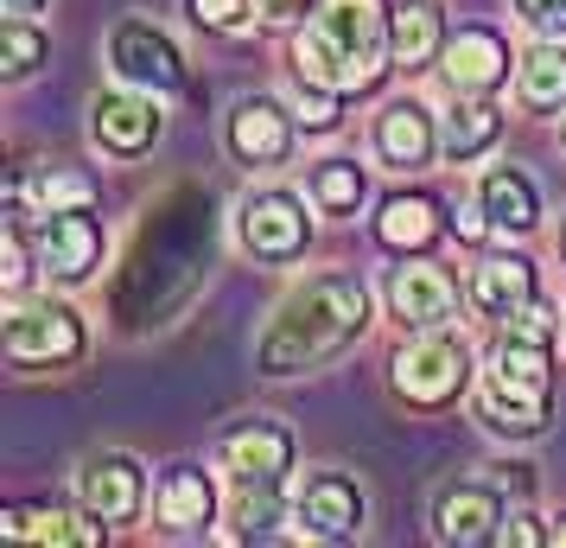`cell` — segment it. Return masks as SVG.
<instances>
[{"instance_id": "cell-25", "label": "cell", "mask_w": 566, "mask_h": 548, "mask_svg": "<svg viewBox=\"0 0 566 548\" xmlns=\"http://www.w3.org/2000/svg\"><path fill=\"white\" fill-rule=\"evenodd\" d=\"M0 536H13V542H103V529H83L64 510H0Z\"/></svg>"}, {"instance_id": "cell-16", "label": "cell", "mask_w": 566, "mask_h": 548, "mask_svg": "<svg viewBox=\"0 0 566 548\" xmlns=\"http://www.w3.org/2000/svg\"><path fill=\"white\" fill-rule=\"evenodd\" d=\"M433 529H439V542H459V548L496 542V529H503V497L490 492V485H459V492L439 497Z\"/></svg>"}, {"instance_id": "cell-31", "label": "cell", "mask_w": 566, "mask_h": 548, "mask_svg": "<svg viewBox=\"0 0 566 548\" xmlns=\"http://www.w3.org/2000/svg\"><path fill=\"white\" fill-rule=\"evenodd\" d=\"M249 7H255V0H191V20L210 27V32H235L249 20Z\"/></svg>"}, {"instance_id": "cell-35", "label": "cell", "mask_w": 566, "mask_h": 548, "mask_svg": "<svg viewBox=\"0 0 566 548\" xmlns=\"http://www.w3.org/2000/svg\"><path fill=\"white\" fill-rule=\"evenodd\" d=\"M27 236H20V224H7V288H27Z\"/></svg>"}, {"instance_id": "cell-38", "label": "cell", "mask_w": 566, "mask_h": 548, "mask_svg": "<svg viewBox=\"0 0 566 548\" xmlns=\"http://www.w3.org/2000/svg\"><path fill=\"white\" fill-rule=\"evenodd\" d=\"M554 542H566V517H560V529H554Z\"/></svg>"}, {"instance_id": "cell-18", "label": "cell", "mask_w": 566, "mask_h": 548, "mask_svg": "<svg viewBox=\"0 0 566 548\" xmlns=\"http://www.w3.org/2000/svg\"><path fill=\"white\" fill-rule=\"evenodd\" d=\"M478 198H484V217L496 224V230H535L541 224V198L535 185L522 179L515 166H496V173H484V185H478Z\"/></svg>"}, {"instance_id": "cell-5", "label": "cell", "mask_w": 566, "mask_h": 548, "mask_svg": "<svg viewBox=\"0 0 566 548\" xmlns=\"http://www.w3.org/2000/svg\"><path fill=\"white\" fill-rule=\"evenodd\" d=\"M108 64H115V77L122 83L154 90V96H166V90H179L185 83L179 45H172L159 27H147V20H122V27H115V39H108Z\"/></svg>"}, {"instance_id": "cell-1", "label": "cell", "mask_w": 566, "mask_h": 548, "mask_svg": "<svg viewBox=\"0 0 566 548\" xmlns=\"http://www.w3.org/2000/svg\"><path fill=\"white\" fill-rule=\"evenodd\" d=\"M363 325H369V293H363L357 275H318V281H306V288L274 313V325L261 332L255 364L268 370V376L312 370V364H325V358H337Z\"/></svg>"}, {"instance_id": "cell-24", "label": "cell", "mask_w": 566, "mask_h": 548, "mask_svg": "<svg viewBox=\"0 0 566 548\" xmlns=\"http://www.w3.org/2000/svg\"><path fill=\"white\" fill-rule=\"evenodd\" d=\"M522 103L528 108H560L566 103V45H535V52L522 58Z\"/></svg>"}, {"instance_id": "cell-11", "label": "cell", "mask_w": 566, "mask_h": 548, "mask_svg": "<svg viewBox=\"0 0 566 548\" xmlns=\"http://www.w3.org/2000/svg\"><path fill=\"white\" fill-rule=\"evenodd\" d=\"M140 492H147V478H140V466H134L128 453H103V459H90L77 472L83 510L103 523H134L140 517Z\"/></svg>"}, {"instance_id": "cell-8", "label": "cell", "mask_w": 566, "mask_h": 548, "mask_svg": "<svg viewBox=\"0 0 566 548\" xmlns=\"http://www.w3.org/2000/svg\"><path fill=\"white\" fill-rule=\"evenodd\" d=\"M39 249H45V275H52V281H83V275L96 268V256H103V230H96L90 205L45 210Z\"/></svg>"}, {"instance_id": "cell-4", "label": "cell", "mask_w": 566, "mask_h": 548, "mask_svg": "<svg viewBox=\"0 0 566 548\" xmlns=\"http://www.w3.org/2000/svg\"><path fill=\"white\" fill-rule=\"evenodd\" d=\"M471 383V351L464 339L452 332H420V339L395 358V390L408 395L413 409H446V402H459V390Z\"/></svg>"}, {"instance_id": "cell-37", "label": "cell", "mask_w": 566, "mask_h": 548, "mask_svg": "<svg viewBox=\"0 0 566 548\" xmlns=\"http://www.w3.org/2000/svg\"><path fill=\"white\" fill-rule=\"evenodd\" d=\"M32 7H39V0H7V13H32Z\"/></svg>"}, {"instance_id": "cell-29", "label": "cell", "mask_w": 566, "mask_h": 548, "mask_svg": "<svg viewBox=\"0 0 566 548\" xmlns=\"http://www.w3.org/2000/svg\"><path fill=\"white\" fill-rule=\"evenodd\" d=\"M90 198H96V185L83 173H45L39 179V205L45 210H71V205H90Z\"/></svg>"}, {"instance_id": "cell-9", "label": "cell", "mask_w": 566, "mask_h": 548, "mask_svg": "<svg viewBox=\"0 0 566 548\" xmlns=\"http://www.w3.org/2000/svg\"><path fill=\"white\" fill-rule=\"evenodd\" d=\"M286 466H293V434L281 421H249L223 434V472L235 485H281Z\"/></svg>"}, {"instance_id": "cell-6", "label": "cell", "mask_w": 566, "mask_h": 548, "mask_svg": "<svg viewBox=\"0 0 566 548\" xmlns=\"http://www.w3.org/2000/svg\"><path fill=\"white\" fill-rule=\"evenodd\" d=\"M242 242L261 261H293L312 242V217L293 192H255L242 198Z\"/></svg>"}, {"instance_id": "cell-14", "label": "cell", "mask_w": 566, "mask_h": 548, "mask_svg": "<svg viewBox=\"0 0 566 548\" xmlns=\"http://www.w3.org/2000/svg\"><path fill=\"white\" fill-rule=\"evenodd\" d=\"M446 77H452L459 96H490L510 77V45L484 27H464L459 39H446Z\"/></svg>"}, {"instance_id": "cell-36", "label": "cell", "mask_w": 566, "mask_h": 548, "mask_svg": "<svg viewBox=\"0 0 566 548\" xmlns=\"http://www.w3.org/2000/svg\"><path fill=\"white\" fill-rule=\"evenodd\" d=\"M255 13H268V20H300L306 0H255Z\"/></svg>"}, {"instance_id": "cell-12", "label": "cell", "mask_w": 566, "mask_h": 548, "mask_svg": "<svg viewBox=\"0 0 566 548\" xmlns=\"http://www.w3.org/2000/svg\"><path fill=\"white\" fill-rule=\"evenodd\" d=\"M90 134H96V147H108V154H147L159 134V108H154V90L147 96H128V90H108V96H96V108H90Z\"/></svg>"}, {"instance_id": "cell-7", "label": "cell", "mask_w": 566, "mask_h": 548, "mask_svg": "<svg viewBox=\"0 0 566 548\" xmlns=\"http://www.w3.org/2000/svg\"><path fill=\"white\" fill-rule=\"evenodd\" d=\"M7 351L20 364H71L83 351V325L71 307L45 300V307H27V313L7 319Z\"/></svg>"}, {"instance_id": "cell-27", "label": "cell", "mask_w": 566, "mask_h": 548, "mask_svg": "<svg viewBox=\"0 0 566 548\" xmlns=\"http://www.w3.org/2000/svg\"><path fill=\"white\" fill-rule=\"evenodd\" d=\"M274 523H281L274 485H242V504H235V542H268Z\"/></svg>"}, {"instance_id": "cell-28", "label": "cell", "mask_w": 566, "mask_h": 548, "mask_svg": "<svg viewBox=\"0 0 566 548\" xmlns=\"http://www.w3.org/2000/svg\"><path fill=\"white\" fill-rule=\"evenodd\" d=\"M0 58H7V77H27L32 64L45 58V39H39V27H32L27 13H13L0 27Z\"/></svg>"}, {"instance_id": "cell-3", "label": "cell", "mask_w": 566, "mask_h": 548, "mask_svg": "<svg viewBox=\"0 0 566 548\" xmlns=\"http://www.w3.org/2000/svg\"><path fill=\"white\" fill-rule=\"evenodd\" d=\"M547 344L541 339H503L484 370V415L496 434H541L547 427Z\"/></svg>"}, {"instance_id": "cell-23", "label": "cell", "mask_w": 566, "mask_h": 548, "mask_svg": "<svg viewBox=\"0 0 566 548\" xmlns=\"http://www.w3.org/2000/svg\"><path fill=\"white\" fill-rule=\"evenodd\" d=\"M376 236H382L388 249H427L439 236V205L433 198H388L382 217H376Z\"/></svg>"}, {"instance_id": "cell-34", "label": "cell", "mask_w": 566, "mask_h": 548, "mask_svg": "<svg viewBox=\"0 0 566 548\" xmlns=\"http://www.w3.org/2000/svg\"><path fill=\"white\" fill-rule=\"evenodd\" d=\"M496 542H554V529H541V523L528 517V510H515V517H503Z\"/></svg>"}, {"instance_id": "cell-21", "label": "cell", "mask_w": 566, "mask_h": 548, "mask_svg": "<svg viewBox=\"0 0 566 548\" xmlns=\"http://www.w3.org/2000/svg\"><path fill=\"white\" fill-rule=\"evenodd\" d=\"M496 134H503V108L484 103V96H471V103H459L452 115H446L439 147H446V159H478Z\"/></svg>"}, {"instance_id": "cell-20", "label": "cell", "mask_w": 566, "mask_h": 548, "mask_svg": "<svg viewBox=\"0 0 566 548\" xmlns=\"http://www.w3.org/2000/svg\"><path fill=\"white\" fill-rule=\"evenodd\" d=\"M471 300L484 307L490 319H510L522 300H535V268L522 256H496V261H484L478 275H471Z\"/></svg>"}, {"instance_id": "cell-17", "label": "cell", "mask_w": 566, "mask_h": 548, "mask_svg": "<svg viewBox=\"0 0 566 548\" xmlns=\"http://www.w3.org/2000/svg\"><path fill=\"white\" fill-rule=\"evenodd\" d=\"M433 147H439L433 115L420 103H388L382 115H376V154H382L388 166H427Z\"/></svg>"}, {"instance_id": "cell-13", "label": "cell", "mask_w": 566, "mask_h": 548, "mask_svg": "<svg viewBox=\"0 0 566 548\" xmlns=\"http://www.w3.org/2000/svg\"><path fill=\"white\" fill-rule=\"evenodd\" d=\"M388 307H395L401 325L433 332V325H446V319L459 313V288H452V275H446V268L413 261V268H395V281H388Z\"/></svg>"}, {"instance_id": "cell-15", "label": "cell", "mask_w": 566, "mask_h": 548, "mask_svg": "<svg viewBox=\"0 0 566 548\" xmlns=\"http://www.w3.org/2000/svg\"><path fill=\"white\" fill-rule=\"evenodd\" d=\"M293 122H300V115H286L281 103L249 96V103H235V115H230V147L249 159V166L286 159V147H293Z\"/></svg>"}, {"instance_id": "cell-10", "label": "cell", "mask_w": 566, "mask_h": 548, "mask_svg": "<svg viewBox=\"0 0 566 548\" xmlns=\"http://www.w3.org/2000/svg\"><path fill=\"white\" fill-rule=\"evenodd\" d=\"M363 492L344 478V472H318V478H306V492H300V523H306V536H318V542H350V536H363Z\"/></svg>"}, {"instance_id": "cell-2", "label": "cell", "mask_w": 566, "mask_h": 548, "mask_svg": "<svg viewBox=\"0 0 566 548\" xmlns=\"http://www.w3.org/2000/svg\"><path fill=\"white\" fill-rule=\"evenodd\" d=\"M388 52H395V27H388V7L382 0H325L312 13V27L300 32V77L325 83L337 96L350 90H369L382 77Z\"/></svg>"}, {"instance_id": "cell-30", "label": "cell", "mask_w": 566, "mask_h": 548, "mask_svg": "<svg viewBox=\"0 0 566 548\" xmlns=\"http://www.w3.org/2000/svg\"><path fill=\"white\" fill-rule=\"evenodd\" d=\"M293 108H300V122H306V128H332V122H337V90L300 77V96H293Z\"/></svg>"}, {"instance_id": "cell-22", "label": "cell", "mask_w": 566, "mask_h": 548, "mask_svg": "<svg viewBox=\"0 0 566 548\" xmlns=\"http://www.w3.org/2000/svg\"><path fill=\"white\" fill-rule=\"evenodd\" d=\"M439 52H446V27H439V7H433V0H408V7L395 13V64L420 71V64H433Z\"/></svg>"}, {"instance_id": "cell-26", "label": "cell", "mask_w": 566, "mask_h": 548, "mask_svg": "<svg viewBox=\"0 0 566 548\" xmlns=\"http://www.w3.org/2000/svg\"><path fill=\"white\" fill-rule=\"evenodd\" d=\"M312 198H318L325 210H337V217L357 210L363 205V166L357 159H325V166L312 173Z\"/></svg>"}, {"instance_id": "cell-19", "label": "cell", "mask_w": 566, "mask_h": 548, "mask_svg": "<svg viewBox=\"0 0 566 548\" xmlns=\"http://www.w3.org/2000/svg\"><path fill=\"white\" fill-rule=\"evenodd\" d=\"M159 523L166 529H205L210 510H217V492H210V478L198 466H172L159 478Z\"/></svg>"}, {"instance_id": "cell-33", "label": "cell", "mask_w": 566, "mask_h": 548, "mask_svg": "<svg viewBox=\"0 0 566 548\" xmlns=\"http://www.w3.org/2000/svg\"><path fill=\"white\" fill-rule=\"evenodd\" d=\"M515 13L541 32H566V0H515Z\"/></svg>"}, {"instance_id": "cell-32", "label": "cell", "mask_w": 566, "mask_h": 548, "mask_svg": "<svg viewBox=\"0 0 566 548\" xmlns=\"http://www.w3.org/2000/svg\"><path fill=\"white\" fill-rule=\"evenodd\" d=\"M503 325H510L515 339H541V344H554V313H547L541 300H522V307H515V313L503 319Z\"/></svg>"}]
</instances>
